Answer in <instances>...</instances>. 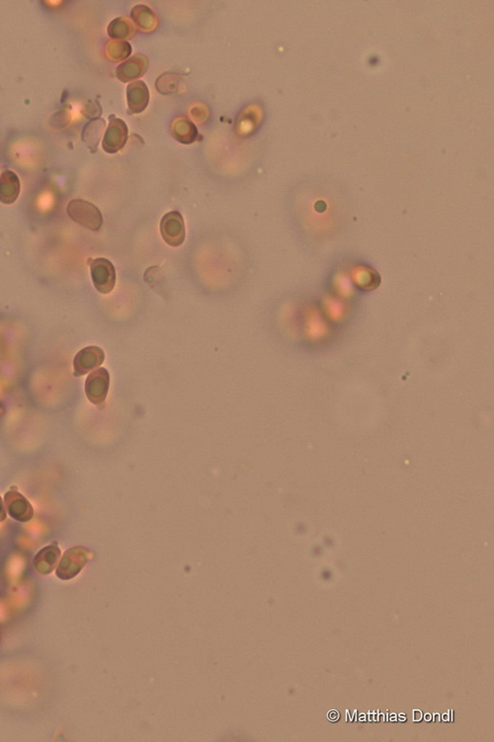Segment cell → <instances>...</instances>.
I'll return each mask as SVG.
<instances>
[{"label": "cell", "instance_id": "cell-1", "mask_svg": "<svg viewBox=\"0 0 494 742\" xmlns=\"http://www.w3.org/2000/svg\"><path fill=\"white\" fill-rule=\"evenodd\" d=\"M67 215L74 223L91 231L97 232L103 225V215L92 203L84 199L72 200L67 205Z\"/></svg>", "mask_w": 494, "mask_h": 742}, {"label": "cell", "instance_id": "cell-2", "mask_svg": "<svg viewBox=\"0 0 494 742\" xmlns=\"http://www.w3.org/2000/svg\"><path fill=\"white\" fill-rule=\"evenodd\" d=\"M89 551L82 546H74L64 553L59 567L55 570L58 578L67 581L81 574L88 562Z\"/></svg>", "mask_w": 494, "mask_h": 742}, {"label": "cell", "instance_id": "cell-3", "mask_svg": "<svg viewBox=\"0 0 494 742\" xmlns=\"http://www.w3.org/2000/svg\"><path fill=\"white\" fill-rule=\"evenodd\" d=\"M91 272L92 282L99 293L109 294L113 291L116 284V270L110 260L104 258L92 260Z\"/></svg>", "mask_w": 494, "mask_h": 742}, {"label": "cell", "instance_id": "cell-4", "mask_svg": "<svg viewBox=\"0 0 494 742\" xmlns=\"http://www.w3.org/2000/svg\"><path fill=\"white\" fill-rule=\"evenodd\" d=\"M161 234L167 245L173 248L182 245L186 236L182 215L178 211L164 215L161 221Z\"/></svg>", "mask_w": 494, "mask_h": 742}, {"label": "cell", "instance_id": "cell-5", "mask_svg": "<svg viewBox=\"0 0 494 742\" xmlns=\"http://www.w3.org/2000/svg\"><path fill=\"white\" fill-rule=\"evenodd\" d=\"M128 126L120 118L111 115L109 125L104 135L102 147L108 154H116L125 147L128 141Z\"/></svg>", "mask_w": 494, "mask_h": 742}, {"label": "cell", "instance_id": "cell-6", "mask_svg": "<svg viewBox=\"0 0 494 742\" xmlns=\"http://www.w3.org/2000/svg\"><path fill=\"white\" fill-rule=\"evenodd\" d=\"M110 386V376L107 369H98L87 377L86 381V397L92 404L100 406L105 402Z\"/></svg>", "mask_w": 494, "mask_h": 742}, {"label": "cell", "instance_id": "cell-7", "mask_svg": "<svg viewBox=\"0 0 494 742\" xmlns=\"http://www.w3.org/2000/svg\"><path fill=\"white\" fill-rule=\"evenodd\" d=\"M263 117V108L259 104L247 105L236 118L234 131L237 136L244 138L254 134L262 124Z\"/></svg>", "mask_w": 494, "mask_h": 742}, {"label": "cell", "instance_id": "cell-8", "mask_svg": "<svg viewBox=\"0 0 494 742\" xmlns=\"http://www.w3.org/2000/svg\"><path fill=\"white\" fill-rule=\"evenodd\" d=\"M4 503H6L7 513L15 521L27 523L33 519L32 505L23 495L17 491L15 488L6 492L4 495Z\"/></svg>", "mask_w": 494, "mask_h": 742}, {"label": "cell", "instance_id": "cell-9", "mask_svg": "<svg viewBox=\"0 0 494 742\" xmlns=\"http://www.w3.org/2000/svg\"><path fill=\"white\" fill-rule=\"evenodd\" d=\"M105 354L101 347L91 345L77 352L74 359V376H82L89 373L103 364Z\"/></svg>", "mask_w": 494, "mask_h": 742}, {"label": "cell", "instance_id": "cell-10", "mask_svg": "<svg viewBox=\"0 0 494 742\" xmlns=\"http://www.w3.org/2000/svg\"><path fill=\"white\" fill-rule=\"evenodd\" d=\"M149 65V59L145 55H133L129 60L119 65L116 69V77L122 82L134 81L144 76Z\"/></svg>", "mask_w": 494, "mask_h": 742}, {"label": "cell", "instance_id": "cell-11", "mask_svg": "<svg viewBox=\"0 0 494 742\" xmlns=\"http://www.w3.org/2000/svg\"><path fill=\"white\" fill-rule=\"evenodd\" d=\"M127 102L132 114H139L145 110L149 102V91L144 81H134L128 86Z\"/></svg>", "mask_w": 494, "mask_h": 742}, {"label": "cell", "instance_id": "cell-12", "mask_svg": "<svg viewBox=\"0 0 494 742\" xmlns=\"http://www.w3.org/2000/svg\"><path fill=\"white\" fill-rule=\"evenodd\" d=\"M60 555H62V552H60V548L57 543H52V545L45 546L34 557V567H35L36 571L41 575L52 574L55 567H57Z\"/></svg>", "mask_w": 494, "mask_h": 742}, {"label": "cell", "instance_id": "cell-13", "mask_svg": "<svg viewBox=\"0 0 494 742\" xmlns=\"http://www.w3.org/2000/svg\"><path fill=\"white\" fill-rule=\"evenodd\" d=\"M21 192V183L14 171H4L0 175V202L12 204L18 199Z\"/></svg>", "mask_w": 494, "mask_h": 742}, {"label": "cell", "instance_id": "cell-14", "mask_svg": "<svg viewBox=\"0 0 494 742\" xmlns=\"http://www.w3.org/2000/svg\"><path fill=\"white\" fill-rule=\"evenodd\" d=\"M172 136L181 144L190 145L197 140L198 129L192 121L185 117H178L171 125Z\"/></svg>", "mask_w": 494, "mask_h": 742}, {"label": "cell", "instance_id": "cell-15", "mask_svg": "<svg viewBox=\"0 0 494 742\" xmlns=\"http://www.w3.org/2000/svg\"><path fill=\"white\" fill-rule=\"evenodd\" d=\"M131 17L142 32L152 33L159 27L156 14L147 6H137L131 11Z\"/></svg>", "mask_w": 494, "mask_h": 742}, {"label": "cell", "instance_id": "cell-16", "mask_svg": "<svg viewBox=\"0 0 494 742\" xmlns=\"http://www.w3.org/2000/svg\"><path fill=\"white\" fill-rule=\"evenodd\" d=\"M105 127V121L100 119V118L91 120L84 125L81 133L82 141L91 150V153H96L97 147H98L99 142L101 141V138L103 136Z\"/></svg>", "mask_w": 494, "mask_h": 742}, {"label": "cell", "instance_id": "cell-17", "mask_svg": "<svg viewBox=\"0 0 494 742\" xmlns=\"http://www.w3.org/2000/svg\"><path fill=\"white\" fill-rule=\"evenodd\" d=\"M109 37L116 41H125L132 39L137 32L135 24L128 17H120L114 19L108 26Z\"/></svg>", "mask_w": 494, "mask_h": 742}, {"label": "cell", "instance_id": "cell-18", "mask_svg": "<svg viewBox=\"0 0 494 742\" xmlns=\"http://www.w3.org/2000/svg\"><path fill=\"white\" fill-rule=\"evenodd\" d=\"M181 81H182V77L180 74L176 72H166L156 79V91L163 95L178 93L181 86Z\"/></svg>", "mask_w": 494, "mask_h": 742}, {"label": "cell", "instance_id": "cell-19", "mask_svg": "<svg viewBox=\"0 0 494 742\" xmlns=\"http://www.w3.org/2000/svg\"><path fill=\"white\" fill-rule=\"evenodd\" d=\"M106 54L109 59L120 62L130 57L132 54V47L127 41L112 40L106 46Z\"/></svg>", "mask_w": 494, "mask_h": 742}, {"label": "cell", "instance_id": "cell-20", "mask_svg": "<svg viewBox=\"0 0 494 742\" xmlns=\"http://www.w3.org/2000/svg\"><path fill=\"white\" fill-rule=\"evenodd\" d=\"M209 110H208L207 106H205L204 104H197L191 110V116L198 123L206 122L209 118Z\"/></svg>", "mask_w": 494, "mask_h": 742}, {"label": "cell", "instance_id": "cell-21", "mask_svg": "<svg viewBox=\"0 0 494 742\" xmlns=\"http://www.w3.org/2000/svg\"><path fill=\"white\" fill-rule=\"evenodd\" d=\"M98 105L99 104L97 103L96 101L95 102H93V101H89V103L86 105V110H84L82 112H84V114L86 115V117L94 118V119H95L97 116L99 115L97 114L96 111H94V108H96V106Z\"/></svg>", "mask_w": 494, "mask_h": 742}, {"label": "cell", "instance_id": "cell-22", "mask_svg": "<svg viewBox=\"0 0 494 742\" xmlns=\"http://www.w3.org/2000/svg\"><path fill=\"white\" fill-rule=\"evenodd\" d=\"M6 517L7 515L6 508H4V503H2L1 497H0V523H2V522L6 521Z\"/></svg>", "mask_w": 494, "mask_h": 742}, {"label": "cell", "instance_id": "cell-23", "mask_svg": "<svg viewBox=\"0 0 494 742\" xmlns=\"http://www.w3.org/2000/svg\"><path fill=\"white\" fill-rule=\"evenodd\" d=\"M328 719L331 720V722H336V720H338V712H336V710H331L328 714Z\"/></svg>", "mask_w": 494, "mask_h": 742}, {"label": "cell", "instance_id": "cell-24", "mask_svg": "<svg viewBox=\"0 0 494 742\" xmlns=\"http://www.w3.org/2000/svg\"><path fill=\"white\" fill-rule=\"evenodd\" d=\"M422 720V713L420 710H413V720L414 722H420Z\"/></svg>", "mask_w": 494, "mask_h": 742}, {"label": "cell", "instance_id": "cell-25", "mask_svg": "<svg viewBox=\"0 0 494 742\" xmlns=\"http://www.w3.org/2000/svg\"><path fill=\"white\" fill-rule=\"evenodd\" d=\"M439 719H440L439 714L434 715V722H440Z\"/></svg>", "mask_w": 494, "mask_h": 742}, {"label": "cell", "instance_id": "cell-26", "mask_svg": "<svg viewBox=\"0 0 494 742\" xmlns=\"http://www.w3.org/2000/svg\"><path fill=\"white\" fill-rule=\"evenodd\" d=\"M425 720H426V722H430V720H431V715H429V714L426 715H425Z\"/></svg>", "mask_w": 494, "mask_h": 742}, {"label": "cell", "instance_id": "cell-27", "mask_svg": "<svg viewBox=\"0 0 494 742\" xmlns=\"http://www.w3.org/2000/svg\"><path fill=\"white\" fill-rule=\"evenodd\" d=\"M443 719H444L445 722H448L449 720V715H443Z\"/></svg>", "mask_w": 494, "mask_h": 742}, {"label": "cell", "instance_id": "cell-28", "mask_svg": "<svg viewBox=\"0 0 494 742\" xmlns=\"http://www.w3.org/2000/svg\"><path fill=\"white\" fill-rule=\"evenodd\" d=\"M391 720L392 722H394V720H396V715H392Z\"/></svg>", "mask_w": 494, "mask_h": 742}, {"label": "cell", "instance_id": "cell-29", "mask_svg": "<svg viewBox=\"0 0 494 742\" xmlns=\"http://www.w3.org/2000/svg\"><path fill=\"white\" fill-rule=\"evenodd\" d=\"M399 717H401V720H403V722H404V720H406V717H404V715H399Z\"/></svg>", "mask_w": 494, "mask_h": 742}]
</instances>
